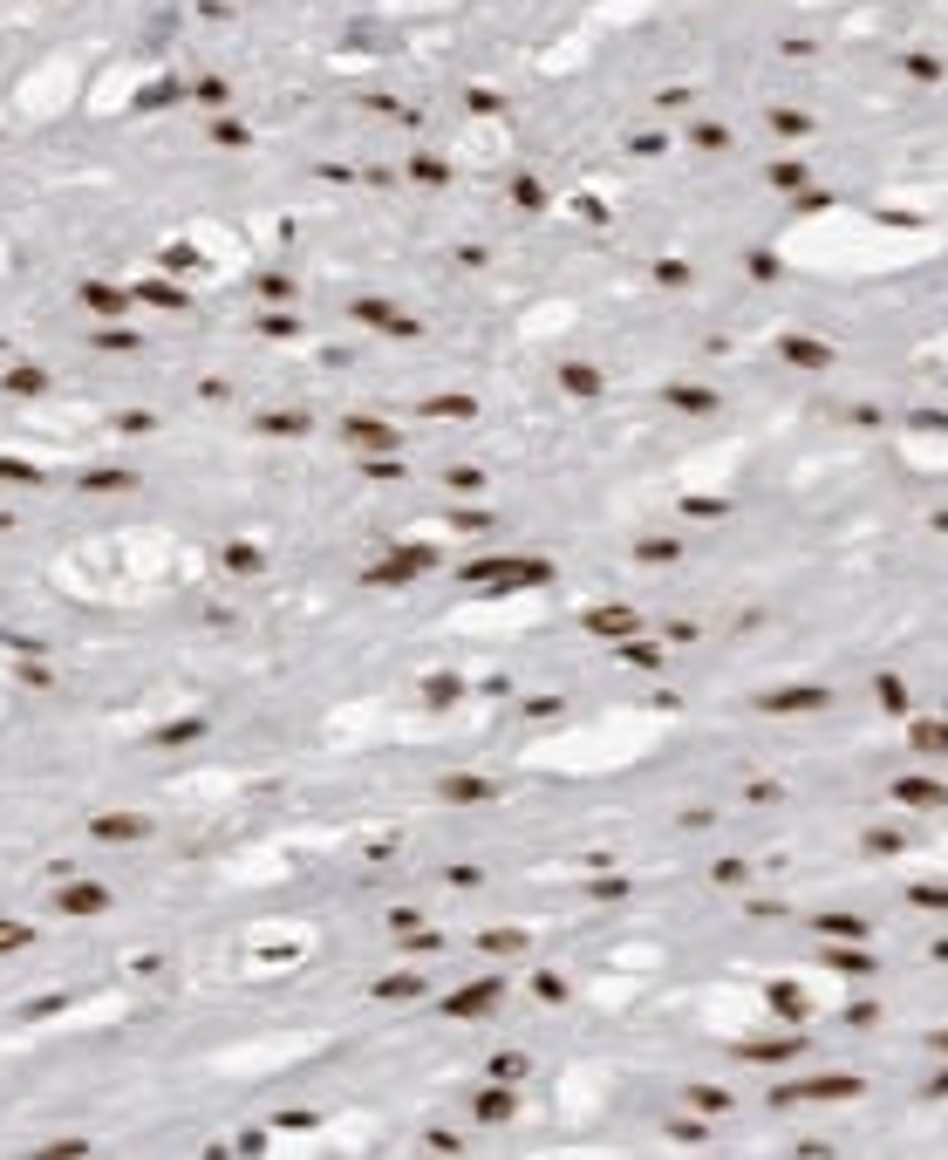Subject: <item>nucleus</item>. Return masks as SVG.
<instances>
[{
	"label": "nucleus",
	"mask_w": 948,
	"mask_h": 1160,
	"mask_svg": "<svg viewBox=\"0 0 948 1160\" xmlns=\"http://www.w3.org/2000/svg\"><path fill=\"white\" fill-rule=\"evenodd\" d=\"M805 703H826V690H792V696H771V710H805Z\"/></svg>",
	"instance_id": "obj_1"
}]
</instances>
